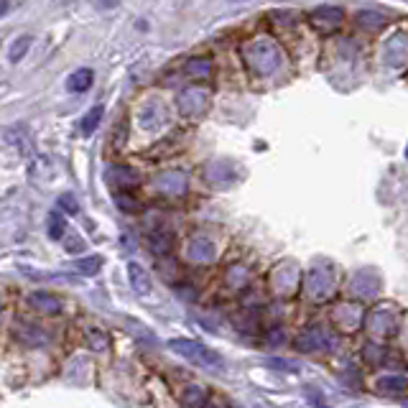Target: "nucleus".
Wrapping results in <instances>:
<instances>
[{"label":"nucleus","mask_w":408,"mask_h":408,"mask_svg":"<svg viewBox=\"0 0 408 408\" xmlns=\"http://www.w3.org/2000/svg\"><path fill=\"white\" fill-rule=\"evenodd\" d=\"M242 57L248 62V67L258 76L273 74L280 67V51L273 41L268 38H258V41H250V44L242 46Z\"/></svg>","instance_id":"nucleus-1"},{"label":"nucleus","mask_w":408,"mask_h":408,"mask_svg":"<svg viewBox=\"0 0 408 408\" xmlns=\"http://www.w3.org/2000/svg\"><path fill=\"white\" fill-rule=\"evenodd\" d=\"M169 347H171L176 355L186 357V360H191V363L202 365V368H215V370L222 368V357L217 355V352H212L210 347L202 342H194V339H171Z\"/></svg>","instance_id":"nucleus-2"},{"label":"nucleus","mask_w":408,"mask_h":408,"mask_svg":"<svg viewBox=\"0 0 408 408\" xmlns=\"http://www.w3.org/2000/svg\"><path fill=\"white\" fill-rule=\"evenodd\" d=\"M176 105L184 118H197V115H202L204 110H207V105H210V92L202 87H189L176 97Z\"/></svg>","instance_id":"nucleus-3"},{"label":"nucleus","mask_w":408,"mask_h":408,"mask_svg":"<svg viewBox=\"0 0 408 408\" xmlns=\"http://www.w3.org/2000/svg\"><path fill=\"white\" fill-rule=\"evenodd\" d=\"M309 21H312V26L319 33H332L339 23H342V11L334 6H322L319 11L312 13V18Z\"/></svg>","instance_id":"nucleus-4"},{"label":"nucleus","mask_w":408,"mask_h":408,"mask_svg":"<svg viewBox=\"0 0 408 408\" xmlns=\"http://www.w3.org/2000/svg\"><path fill=\"white\" fill-rule=\"evenodd\" d=\"M186 255H189V261L194 263H210L212 258H215V242L204 235L191 237L189 245H186Z\"/></svg>","instance_id":"nucleus-5"},{"label":"nucleus","mask_w":408,"mask_h":408,"mask_svg":"<svg viewBox=\"0 0 408 408\" xmlns=\"http://www.w3.org/2000/svg\"><path fill=\"white\" fill-rule=\"evenodd\" d=\"M166 123V113L159 102H146L143 110H140V128L143 130H159L161 125Z\"/></svg>","instance_id":"nucleus-6"},{"label":"nucleus","mask_w":408,"mask_h":408,"mask_svg":"<svg viewBox=\"0 0 408 408\" xmlns=\"http://www.w3.org/2000/svg\"><path fill=\"white\" fill-rule=\"evenodd\" d=\"M128 280H130V286L138 296L151 293V276L140 263H128Z\"/></svg>","instance_id":"nucleus-7"},{"label":"nucleus","mask_w":408,"mask_h":408,"mask_svg":"<svg viewBox=\"0 0 408 408\" xmlns=\"http://www.w3.org/2000/svg\"><path fill=\"white\" fill-rule=\"evenodd\" d=\"M156 186L166 194H181L186 189V176L181 171H164L156 176Z\"/></svg>","instance_id":"nucleus-8"},{"label":"nucleus","mask_w":408,"mask_h":408,"mask_svg":"<svg viewBox=\"0 0 408 408\" xmlns=\"http://www.w3.org/2000/svg\"><path fill=\"white\" fill-rule=\"evenodd\" d=\"M28 301H31L33 309H38V312L44 314H59L62 312V301L57 299V296H51V293H44V291H36L28 296Z\"/></svg>","instance_id":"nucleus-9"},{"label":"nucleus","mask_w":408,"mask_h":408,"mask_svg":"<svg viewBox=\"0 0 408 408\" xmlns=\"http://www.w3.org/2000/svg\"><path fill=\"white\" fill-rule=\"evenodd\" d=\"M89 87H92V69H76L67 79V89L69 92H87Z\"/></svg>","instance_id":"nucleus-10"},{"label":"nucleus","mask_w":408,"mask_h":408,"mask_svg":"<svg viewBox=\"0 0 408 408\" xmlns=\"http://www.w3.org/2000/svg\"><path fill=\"white\" fill-rule=\"evenodd\" d=\"M408 388V378H401V375H382L378 380V390L382 393H406Z\"/></svg>","instance_id":"nucleus-11"},{"label":"nucleus","mask_w":408,"mask_h":408,"mask_svg":"<svg viewBox=\"0 0 408 408\" xmlns=\"http://www.w3.org/2000/svg\"><path fill=\"white\" fill-rule=\"evenodd\" d=\"M148 240H151V250L153 253H169V250H171V232H169V230H156V232H151V237H148Z\"/></svg>","instance_id":"nucleus-12"},{"label":"nucleus","mask_w":408,"mask_h":408,"mask_svg":"<svg viewBox=\"0 0 408 408\" xmlns=\"http://www.w3.org/2000/svg\"><path fill=\"white\" fill-rule=\"evenodd\" d=\"M31 44H33V38L31 36H18L16 41L11 44V49H8V59H11L13 64L16 62H21V59L28 54V49H31Z\"/></svg>","instance_id":"nucleus-13"},{"label":"nucleus","mask_w":408,"mask_h":408,"mask_svg":"<svg viewBox=\"0 0 408 408\" xmlns=\"http://www.w3.org/2000/svg\"><path fill=\"white\" fill-rule=\"evenodd\" d=\"M100 118H102V105H95V108L82 118V133H87V135L95 133V128L100 125Z\"/></svg>","instance_id":"nucleus-14"},{"label":"nucleus","mask_w":408,"mask_h":408,"mask_svg":"<svg viewBox=\"0 0 408 408\" xmlns=\"http://www.w3.org/2000/svg\"><path fill=\"white\" fill-rule=\"evenodd\" d=\"M186 72L194 76H210L212 72V62L210 59H191L189 64H186Z\"/></svg>","instance_id":"nucleus-15"},{"label":"nucleus","mask_w":408,"mask_h":408,"mask_svg":"<svg viewBox=\"0 0 408 408\" xmlns=\"http://www.w3.org/2000/svg\"><path fill=\"white\" fill-rule=\"evenodd\" d=\"M100 266H102V258H97V255L84 258V261H76V268H79L82 273H87V276L97 273V271H100Z\"/></svg>","instance_id":"nucleus-16"},{"label":"nucleus","mask_w":408,"mask_h":408,"mask_svg":"<svg viewBox=\"0 0 408 408\" xmlns=\"http://www.w3.org/2000/svg\"><path fill=\"white\" fill-rule=\"evenodd\" d=\"M118 207H120V210H130V212L138 210V204H135V199L125 197V194H118Z\"/></svg>","instance_id":"nucleus-17"},{"label":"nucleus","mask_w":408,"mask_h":408,"mask_svg":"<svg viewBox=\"0 0 408 408\" xmlns=\"http://www.w3.org/2000/svg\"><path fill=\"white\" fill-rule=\"evenodd\" d=\"M62 227H64L62 220H59V217H51V227H49L51 237H59V235H62Z\"/></svg>","instance_id":"nucleus-18"},{"label":"nucleus","mask_w":408,"mask_h":408,"mask_svg":"<svg viewBox=\"0 0 408 408\" xmlns=\"http://www.w3.org/2000/svg\"><path fill=\"white\" fill-rule=\"evenodd\" d=\"M312 408H329L322 398H317V395H312Z\"/></svg>","instance_id":"nucleus-19"},{"label":"nucleus","mask_w":408,"mask_h":408,"mask_svg":"<svg viewBox=\"0 0 408 408\" xmlns=\"http://www.w3.org/2000/svg\"><path fill=\"white\" fill-rule=\"evenodd\" d=\"M8 13V3H0V16H6Z\"/></svg>","instance_id":"nucleus-20"},{"label":"nucleus","mask_w":408,"mask_h":408,"mask_svg":"<svg viewBox=\"0 0 408 408\" xmlns=\"http://www.w3.org/2000/svg\"><path fill=\"white\" fill-rule=\"evenodd\" d=\"M207 408H215V406H212V403H207Z\"/></svg>","instance_id":"nucleus-21"},{"label":"nucleus","mask_w":408,"mask_h":408,"mask_svg":"<svg viewBox=\"0 0 408 408\" xmlns=\"http://www.w3.org/2000/svg\"><path fill=\"white\" fill-rule=\"evenodd\" d=\"M406 156H408V148H406Z\"/></svg>","instance_id":"nucleus-22"}]
</instances>
